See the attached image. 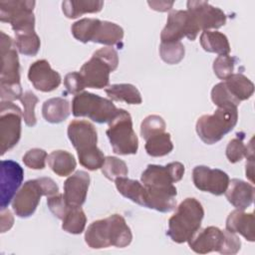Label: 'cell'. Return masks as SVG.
Segmentation results:
<instances>
[{
    "mask_svg": "<svg viewBox=\"0 0 255 255\" xmlns=\"http://www.w3.org/2000/svg\"><path fill=\"white\" fill-rule=\"evenodd\" d=\"M184 174V165L173 161L166 165L148 164L140 176L141 183L147 190L146 207L159 212H169L176 206L177 194L174 182Z\"/></svg>",
    "mask_w": 255,
    "mask_h": 255,
    "instance_id": "cell-1",
    "label": "cell"
},
{
    "mask_svg": "<svg viewBox=\"0 0 255 255\" xmlns=\"http://www.w3.org/2000/svg\"><path fill=\"white\" fill-rule=\"evenodd\" d=\"M131 240L130 228L120 214H113L92 222L85 233V242L93 249L110 246L124 248L128 246Z\"/></svg>",
    "mask_w": 255,
    "mask_h": 255,
    "instance_id": "cell-2",
    "label": "cell"
},
{
    "mask_svg": "<svg viewBox=\"0 0 255 255\" xmlns=\"http://www.w3.org/2000/svg\"><path fill=\"white\" fill-rule=\"evenodd\" d=\"M203 217L204 209L201 203L193 197L185 198L169 218L166 234L175 243L187 242L200 228Z\"/></svg>",
    "mask_w": 255,
    "mask_h": 255,
    "instance_id": "cell-3",
    "label": "cell"
},
{
    "mask_svg": "<svg viewBox=\"0 0 255 255\" xmlns=\"http://www.w3.org/2000/svg\"><path fill=\"white\" fill-rule=\"evenodd\" d=\"M187 242L190 249L198 254L216 251L225 255H233L241 247V241L235 233L215 226L199 228Z\"/></svg>",
    "mask_w": 255,
    "mask_h": 255,
    "instance_id": "cell-4",
    "label": "cell"
},
{
    "mask_svg": "<svg viewBox=\"0 0 255 255\" xmlns=\"http://www.w3.org/2000/svg\"><path fill=\"white\" fill-rule=\"evenodd\" d=\"M118 65V52L112 47H105L94 52L91 59L82 66L80 74L86 87L100 90L109 85L110 74Z\"/></svg>",
    "mask_w": 255,
    "mask_h": 255,
    "instance_id": "cell-5",
    "label": "cell"
},
{
    "mask_svg": "<svg viewBox=\"0 0 255 255\" xmlns=\"http://www.w3.org/2000/svg\"><path fill=\"white\" fill-rule=\"evenodd\" d=\"M57 183L50 177H40L26 181L12 200L15 214L21 218L31 216L39 205L41 197L51 196L58 191Z\"/></svg>",
    "mask_w": 255,
    "mask_h": 255,
    "instance_id": "cell-6",
    "label": "cell"
},
{
    "mask_svg": "<svg viewBox=\"0 0 255 255\" xmlns=\"http://www.w3.org/2000/svg\"><path fill=\"white\" fill-rule=\"evenodd\" d=\"M238 121L237 108H218L213 115H203L196 122V132L206 144L219 141L231 131Z\"/></svg>",
    "mask_w": 255,
    "mask_h": 255,
    "instance_id": "cell-7",
    "label": "cell"
},
{
    "mask_svg": "<svg viewBox=\"0 0 255 255\" xmlns=\"http://www.w3.org/2000/svg\"><path fill=\"white\" fill-rule=\"evenodd\" d=\"M120 113L114 103L90 92L77 94L72 101L74 117H86L98 124H110Z\"/></svg>",
    "mask_w": 255,
    "mask_h": 255,
    "instance_id": "cell-8",
    "label": "cell"
},
{
    "mask_svg": "<svg viewBox=\"0 0 255 255\" xmlns=\"http://www.w3.org/2000/svg\"><path fill=\"white\" fill-rule=\"evenodd\" d=\"M112 148L120 155L135 154L138 149V139L132 128L130 115L120 109L118 116L109 124L106 131Z\"/></svg>",
    "mask_w": 255,
    "mask_h": 255,
    "instance_id": "cell-9",
    "label": "cell"
},
{
    "mask_svg": "<svg viewBox=\"0 0 255 255\" xmlns=\"http://www.w3.org/2000/svg\"><path fill=\"white\" fill-rule=\"evenodd\" d=\"M35 4L31 0L0 1V21L11 24L15 34L34 32Z\"/></svg>",
    "mask_w": 255,
    "mask_h": 255,
    "instance_id": "cell-10",
    "label": "cell"
},
{
    "mask_svg": "<svg viewBox=\"0 0 255 255\" xmlns=\"http://www.w3.org/2000/svg\"><path fill=\"white\" fill-rule=\"evenodd\" d=\"M23 112L12 102L1 101L0 104V151L3 155L13 148L21 137Z\"/></svg>",
    "mask_w": 255,
    "mask_h": 255,
    "instance_id": "cell-11",
    "label": "cell"
},
{
    "mask_svg": "<svg viewBox=\"0 0 255 255\" xmlns=\"http://www.w3.org/2000/svg\"><path fill=\"white\" fill-rule=\"evenodd\" d=\"M193 35L197 37L200 31H208L209 29H218L225 25V13L206 1L189 0L186 3Z\"/></svg>",
    "mask_w": 255,
    "mask_h": 255,
    "instance_id": "cell-12",
    "label": "cell"
},
{
    "mask_svg": "<svg viewBox=\"0 0 255 255\" xmlns=\"http://www.w3.org/2000/svg\"><path fill=\"white\" fill-rule=\"evenodd\" d=\"M229 180L228 174L218 168L197 165L192 170V181L195 187L214 195L224 194Z\"/></svg>",
    "mask_w": 255,
    "mask_h": 255,
    "instance_id": "cell-13",
    "label": "cell"
},
{
    "mask_svg": "<svg viewBox=\"0 0 255 255\" xmlns=\"http://www.w3.org/2000/svg\"><path fill=\"white\" fill-rule=\"evenodd\" d=\"M68 137L76 148L78 156L94 151L97 148L98 134L93 124L84 120L72 121L68 126Z\"/></svg>",
    "mask_w": 255,
    "mask_h": 255,
    "instance_id": "cell-14",
    "label": "cell"
},
{
    "mask_svg": "<svg viewBox=\"0 0 255 255\" xmlns=\"http://www.w3.org/2000/svg\"><path fill=\"white\" fill-rule=\"evenodd\" d=\"M1 73L0 84H20V64L17 49L10 36L1 32Z\"/></svg>",
    "mask_w": 255,
    "mask_h": 255,
    "instance_id": "cell-15",
    "label": "cell"
},
{
    "mask_svg": "<svg viewBox=\"0 0 255 255\" xmlns=\"http://www.w3.org/2000/svg\"><path fill=\"white\" fill-rule=\"evenodd\" d=\"M183 37L194 41L189 15L186 10H172L167 16L165 27L160 34L161 43L179 42Z\"/></svg>",
    "mask_w": 255,
    "mask_h": 255,
    "instance_id": "cell-16",
    "label": "cell"
},
{
    "mask_svg": "<svg viewBox=\"0 0 255 255\" xmlns=\"http://www.w3.org/2000/svg\"><path fill=\"white\" fill-rule=\"evenodd\" d=\"M24 171L13 160L1 161V209H6L22 183Z\"/></svg>",
    "mask_w": 255,
    "mask_h": 255,
    "instance_id": "cell-17",
    "label": "cell"
},
{
    "mask_svg": "<svg viewBox=\"0 0 255 255\" xmlns=\"http://www.w3.org/2000/svg\"><path fill=\"white\" fill-rule=\"evenodd\" d=\"M28 79L34 88L41 92H52L61 84V76L53 70L47 60H37L29 67Z\"/></svg>",
    "mask_w": 255,
    "mask_h": 255,
    "instance_id": "cell-18",
    "label": "cell"
},
{
    "mask_svg": "<svg viewBox=\"0 0 255 255\" xmlns=\"http://www.w3.org/2000/svg\"><path fill=\"white\" fill-rule=\"evenodd\" d=\"M90 185V175L84 170H78L64 182V197L70 206L81 207L87 198Z\"/></svg>",
    "mask_w": 255,
    "mask_h": 255,
    "instance_id": "cell-19",
    "label": "cell"
},
{
    "mask_svg": "<svg viewBox=\"0 0 255 255\" xmlns=\"http://www.w3.org/2000/svg\"><path fill=\"white\" fill-rule=\"evenodd\" d=\"M227 200L236 209L245 210L254 200V187L252 184L238 178L229 180L226 191L224 192Z\"/></svg>",
    "mask_w": 255,
    "mask_h": 255,
    "instance_id": "cell-20",
    "label": "cell"
},
{
    "mask_svg": "<svg viewBox=\"0 0 255 255\" xmlns=\"http://www.w3.org/2000/svg\"><path fill=\"white\" fill-rule=\"evenodd\" d=\"M255 218L253 213H245L244 210L235 209L228 215L226 219V230L232 233L241 234L246 240L253 242Z\"/></svg>",
    "mask_w": 255,
    "mask_h": 255,
    "instance_id": "cell-21",
    "label": "cell"
},
{
    "mask_svg": "<svg viewBox=\"0 0 255 255\" xmlns=\"http://www.w3.org/2000/svg\"><path fill=\"white\" fill-rule=\"evenodd\" d=\"M71 113L70 103L63 98H51L44 102L42 107L43 118L51 124L64 122Z\"/></svg>",
    "mask_w": 255,
    "mask_h": 255,
    "instance_id": "cell-22",
    "label": "cell"
},
{
    "mask_svg": "<svg viewBox=\"0 0 255 255\" xmlns=\"http://www.w3.org/2000/svg\"><path fill=\"white\" fill-rule=\"evenodd\" d=\"M116 187L118 191L126 198L131 200L132 202L144 206L145 197H146V189L144 185L134 179L124 177H119L115 180Z\"/></svg>",
    "mask_w": 255,
    "mask_h": 255,
    "instance_id": "cell-23",
    "label": "cell"
},
{
    "mask_svg": "<svg viewBox=\"0 0 255 255\" xmlns=\"http://www.w3.org/2000/svg\"><path fill=\"white\" fill-rule=\"evenodd\" d=\"M123 38L124 30L121 26L110 21L100 20L92 42L113 46L122 42Z\"/></svg>",
    "mask_w": 255,
    "mask_h": 255,
    "instance_id": "cell-24",
    "label": "cell"
},
{
    "mask_svg": "<svg viewBox=\"0 0 255 255\" xmlns=\"http://www.w3.org/2000/svg\"><path fill=\"white\" fill-rule=\"evenodd\" d=\"M104 6L98 0H65L62 2V11L67 18L75 19L86 13H98Z\"/></svg>",
    "mask_w": 255,
    "mask_h": 255,
    "instance_id": "cell-25",
    "label": "cell"
},
{
    "mask_svg": "<svg viewBox=\"0 0 255 255\" xmlns=\"http://www.w3.org/2000/svg\"><path fill=\"white\" fill-rule=\"evenodd\" d=\"M105 92L112 101L129 105H139L142 102L139 91L131 84H114L106 88Z\"/></svg>",
    "mask_w": 255,
    "mask_h": 255,
    "instance_id": "cell-26",
    "label": "cell"
},
{
    "mask_svg": "<svg viewBox=\"0 0 255 255\" xmlns=\"http://www.w3.org/2000/svg\"><path fill=\"white\" fill-rule=\"evenodd\" d=\"M199 40L201 47L206 52L229 55L231 51L227 37L218 31H203Z\"/></svg>",
    "mask_w": 255,
    "mask_h": 255,
    "instance_id": "cell-27",
    "label": "cell"
},
{
    "mask_svg": "<svg viewBox=\"0 0 255 255\" xmlns=\"http://www.w3.org/2000/svg\"><path fill=\"white\" fill-rule=\"evenodd\" d=\"M224 84L231 95L239 102L250 99L254 93L253 83L240 73L232 74L230 77L224 80Z\"/></svg>",
    "mask_w": 255,
    "mask_h": 255,
    "instance_id": "cell-28",
    "label": "cell"
},
{
    "mask_svg": "<svg viewBox=\"0 0 255 255\" xmlns=\"http://www.w3.org/2000/svg\"><path fill=\"white\" fill-rule=\"evenodd\" d=\"M50 168L59 176H68L76 168L77 162L72 153L67 150H54L48 155Z\"/></svg>",
    "mask_w": 255,
    "mask_h": 255,
    "instance_id": "cell-29",
    "label": "cell"
},
{
    "mask_svg": "<svg viewBox=\"0 0 255 255\" xmlns=\"http://www.w3.org/2000/svg\"><path fill=\"white\" fill-rule=\"evenodd\" d=\"M62 229L71 234H81L87 223V217L81 207L70 206L62 219Z\"/></svg>",
    "mask_w": 255,
    "mask_h": 255,
    "instance_id": "cell-30",
    "label": "cell"
},
{
    "mask_svg": "<svg viewBox=\"0 0 255 255\" xmlns=\"http://www.w3.org/2000/svg\"><path fill=\"white\" fill-rule=\"evenodd\" d=\"M144 147L148 155L158 157L168 154L173 149V144L170 134L168 132H161L147 138Z\"/></svg>",
    "mask_w": 255,
    "mask_h": 255,
    "instance_id": "cell-31",
    "label": "cell"
},
{
    "mask_svg": "<svg viewBox=\"0 0 255 255\" xmlns=\"http://www.w3.org/2000/svg\"><path fill=\"white\" fill-rule=\"evenodd\" d=\"M41 42L36 32L15 34V48L25 56H35L40 50Z\"/></svg>",
    "mask_w": 255,
    "mask_h": 255,
    "instance_id": "cell-32",
    "label": "cell"
},
{
    "mask_svg": "<svg viewBox=\"0 0 255 255\" xmlns=\"http://www.w3.org/2000/svg\"><path fill=\"white\" fill-rule=\"evenodd\" d=\"M99 22L95 18H84L75 22L71 27L74 38L82 43L92 42Z\"/></svg>",
    "mask_w": 255,
    "mask_h": 255,
    "instance_id": "cell-33",
    "label": "cell"
},
{
    "mask_svg": "<svg viewBox=\"0 0 255 255\" xmlns=\"http://www.w3.org/2000/svg\"><path fill=\"white\" fill-rule=\"evenodd\" d=\"M159 54L163 62L169 65H175L184 58L185 49L180 41L161 43L159 46Z\"/></svg>",
    "mask_w": 255,
    "mask_h": 255,
    "instance_id": "cell-34",
    "label": "cell"
},
{
    "mask_svg": "<svg viewBox=\"0 0 255 255\" xmlns=\"http://www.w3.org/2000/svg\"><path fill=\"white\" fill-rule=\"evenodd\" d=\"M211 100L218 108H237L240 104L228 91L224 82L218 83L212 88Z\"/></svg>",
    "mask_w": 255,
    "mask_h": 255,
    "instance_id": "cell-35",
    "label": "cell"
},
{
    "mask_svg": "<svg viewBox=\"0 0 255 255\" xmlns=\"http://www.w3.org/2000/svg\"><path fill=\"white\" fill-rule=\"evenodd\" d=\"M252 141L253 139H251L249 146H246L243 143L242 138H239V137L232 138L226 146V157L229 160V162L236 163L242 160L243 157L247 156L249 153H252L254 150Z\"/></svg>",
    "mask_w": 255,
    "mask_h": 255,
    "instance_id": "cell-36",
    "label": "cell"
},
{
    "mask_svg": "<svg viewBox=\"0 0 255 255\" xmlns=\"http://www.w3.org/2000/svg\"><path fill=\"white\" fill-rule=\"evenodd\" d=\"M102 172L108 179L115 181L119 177L126 176L128 170L124 160L116 156H107L102 166Z\"/></svg>",
    "mask_w": 255,
    "mask_h": 255,
    "instance_id": "cell-37",
    "label": "cell"
},
{
    "mask_svg": "<svg viewBox=\"0 0 255 255\" xmlns=\"http://www.w3.org/2000/svg\"><path fill=\"white\" fill-rule=\"evenodd\" d=\"M165 127V122L161 117L157 115H149L141 122L140 134L142 138L146 140L150 136L164 132Z\"/></svg>",
    "mask_w": 255,
    "mask_h": 255,
    "instance_id": "cell-38",
    "label": "cell"
},
{
    "mask_svg": "<svg viewBox=\"0 0 255 255\" xmlns=\"http://www.w3.org/2000/svg\"><path fill=\"white\" fill-rule=\"evenodd\" d=\"M21 104L24 108L23 110V120L28 127H34L37 123L36 116H35V107L37 103L39 102V99L37 96L31 92V91H26L22 98L20 99Z\"/></svg>",
    "mask_w": 255,
    "mask_h": 255,
    "instance_id": "cell-39",
    "label": "cell"
},
{
    "mask_svg": "<svg viewBox=\"0 0 255 255\" xmlns=\"http://www.w3.org/2000/svg\"><path fill=\"white\" fill-rule=\"evenodd\" d=\"M235 60L229 55H219L213 62V72L220 80H226L233 74Z\"/></svg>",
    "mask_w": 255,
    "mask_h": 255,
    "instance_id": "cell-40",
    "label": "cell"
},
{
    "mask_svg": "<svg viewBox=\"0 0 255 255\" xmlns=\"http://www.w3.org/2000/svg\"><path fill=\"white\" fill-rule=\"evenodd\" d=\"M48 154L44 149L32 148L29 149L22 157V160L26 166L32 169H43L46 165Z\"/></svg>",
    "mask_w": 255,
    "mask_h": 255,
    "instance_id": "cell-41",
    "label": "cell"
},
{
    "mask_svg": "<svg viewBox=\"0 0 255 255\" xmlns=\"http://www.w3.org/2000/svg\"><path fill=\"white\" fill-rule=\"evenodd\" d=\"M47 205L50 209V211L59 219H63L66 215L70 205H68L64 194L62 193H56L54 195L48 196L47 198Z\"/></svg>",
    "mask_w": 255,
    "mask_h": 255,
    "instance_id": "cell-42",
    "label": "cell"
},
{
    "mask_svg": "<svg viewBox=\"0 0 255 255\" xmlns=\"http://www.w3.org/2000/svg\"><path fill=\"white\" fill-rule=\"evenodd\" d=\"M64 85L69 93L76 95L83 92V90L86 88L85 82L80 72H72L67 74L64 79Z\"/></svg>",
    "mask_w": 255,
    "mask_h": 255,
    "instance_id": "cell-43",
    "label": "cell"
},
{
    "mask_svg": "<svg viewBox=\"0 0 255 255\" xmlns=\"http://www.w3.org/2000/svg\"><path fill=\"white\" fill-rule=\"evenodd\" d=\"M22 88L20 84H0V98L1 101L13 102L16 100H20L23 96Z\"/></svg>",
    "mask_w": 255,
    "mask_h": 255,
    "instance_id": "cell-44",
    "label": "cell"
},
{
    "mask_svg": "<svg viewBox=\"0 0 255 255\" xmlns=\"http://www.w3.org/2000/svg\"><path fill=\"white\" fill-rule=\"evenodd\" d=\"M14 223V217L10 210L1 209V232L4 233L9 230Z\"/></svg>",
    "mask_w": 255,
    "mask_h": 255,
    "instance_id": "cell-45",
    "label": "cell"
},
{
    "mask_svg": "<svg viewBox=\"0 0 255 255\" xmlns=\"http://www.w3.org/2000/svg\"><path fill=\"white\" fill-rule=\"evenodd\" d=\"M148 6L155 11L166 12L170 10L174 4L173 1H147Z\"/></svg>",
    "mask_w": 255,
    "mask_h": 255,
    "instance_id": "cell-46",
    "label": "cell"
},
{
    "mask_svg": "<svg viewBox=\"0 0 255 255\" xmlns=\"http://www.w3.org/2000/svg\"><path fill=\"white\" fill-rule=\"evenodd\" d=\"M247 162H246V176L253 182V167H254V161H253V152L248 154L247 156Z\"/></svg>",
    "mask_w": 255,
    "mask_h": 255,
    "instance_id": "cell-47",
    "label": "cell"
}]
</instances>
